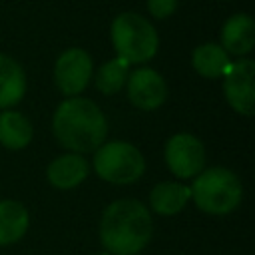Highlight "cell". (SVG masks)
<instances>
[{"instance_id":"cell-1","label":"cell","mask_w":255,"mask_h":255,"mask_svg":"<svg viewBox=\"0 0 255 255\" xmlns=\"http://www.w3.org/2000/svg\"><path fill=\"white\" fill-rule=\"evenodd\" d=\"M52 131L62 147L72 153H94L108 137V120L90 98H66L52 116Z\"/></svg>"},{"instance_id":"cell-2","label":"cell","mask_w":255,"mask_h":255,"mask_svg":"<svg viewBox=\"0 0 255 255\" xmlns=\"http://www.w3.org/2000/svg\"><path fill=\"white\" fill-rule=\"evenodd\" d=\"M149 209L133 197L112 201L100 219V241L110 255H137L151 239Z\"/></svg>"},{"instance_id":"cell-3","label":"cell","mask_w":255,"mask_h":255,"mask_svg":"<svg viewBox=\"0 0 255 255\" xmlns=\"http://www.w3.org/2000/svg\"><path fill=\"white\" fill-rule=\"evenodd\" d=\"M191 199L195 207L209 215H227L235 211L243 199L241 179L227 167H205L193 177Z\"/></svg>"},{"instance_id":"cell-4","label":"cell","mask_w":255,"mask_h":255,"mask_svg":"<svg viewBox=\"0 0 255 255\" xmlns=\"http://www.w3.org/2000/svg\"><path fill=\"white\" fill-rule=\"evenodd\" d=\"M112 44L118 58L128 64H143L157 52L155 28L135 12H122L112 22Z\"/></svg>"},{"instance_id":"cell-5","label":"cell","mask_w":255,"mask_h":255,"mask_svg":"<svg viewBox=\"0 0 255 255\" xmlns=\"http://www.w3.org/2000/svg\"><path fill=\"white\" fill-rule=\"evenodd\" d=\"M92 165L100 179L114 185H129L143 175L145 157L133 143L124 139H112L104 141L94 151Z\"/></svg>"},{"instance_id":"cell-6","label":"cell","mask_w":255,"mask_h":255,"mask_svg":"<svg viewBox=\"0 0 255 255\" xmlns=\"http://www.w3.org/2000/svg\"><path fill=\"white\" fill-rule=\"evenodd\" d=\"M205 145L203 141L187 131L173 133L163 147V159L167 169L177 179H193L205 169Z\"/></svg>"},{"instance_id":"cell-7","label":"cell","mask_w":255,"mask_h":255,"mask_svg":"<svg viewBox=\"0 0 255 255\" xmlns=\"http://www.w3.org/2000/svg\"><path fill=\"white\" fill-rule=\"evenodd\" d=\"M94 76V62H92V56L82 50V48H68L64 50L56 64H54V82H56V88L68 96V98H74V96H80L90 80Z\"/></svg>"},{"instance_id":"cell-8","label":"cell","mask_w":255,"mask_h":255,"mask_svg":"<svg viewBox=\"0 0 255 255\" xmlns=\"http://www.w3.org/2000/svg\"><path fill=\"white\" fill-rule=\"evenodd\" d=\"M223 78V96L233 112L239 116H253L255 108V62L251 58H239L231 62Z\"/></svg>"},{"instance_id":"cell-9","label":"cell","mask_w":255,"mask_h":255,"mask_svg":"<svg viewBox=\"0 0 255 255\" xmlns=\"http://www.w3.org/2000/svg\"><path fill=\"white\" fill-rule=\"evenodd\" d=\"M128 98L143 112H153L167 100V84L153 68H137L128 76Z\"/></svg>"},{"instance_id":"cell-10","label":"cell","mask_w":255,"mask_h":255,"mask_svg":"<svg viewBox=\"0 0 255 255\" xmlns=\"http://www.w3.org/2000/svg\"><path fill=\"white\" fill-rule=\"evenodd\" d=\"M88 175H90L88 159L84 155L72 153V151L54 157L46 167V177H48L50 185L56 189H62V191L78 187L80 183L86 181Z\"/></svg>"},{"instance_id":"cell-11","label":"cell","mask_w":255,"mask_h":255,"mask_svg":"<svg viewBox=\"0 0 255 255\" xmlns=\"http://www.w3.org/2000/svg\"><path fill=\"white\" fill-rule=\"evenodd\" d=\"M231 56H247L255 46V22L247 14H233L221 28V44Z\"/></svg>"},{"instance_id":"cell-12","label":"cell","mask_w":255,"mask_h":255,"mask_svg":"<svg viewBox=\"0 0 255 255\" xmlns=\"http://www.w3.org/2000/svg\"><path fill=\"white\" fill-rule=\"evenodd\" d=\"M191 199V189L179 181H159L149 191V207L157 215H175Z\"/></svg>"},{"instance_id":"cell-13","label":"cell","mask_w":255,"mask_h":255,"mask_svg":"<svg viewBox=\"0 0 255 255\" xmlns=\"http://www.w3.org/2000/svg\"><path fill=\"white\" fill-rule=\"evenodd\" d=\"M26 94L24 68L10 56L0 54V110H10Z\"/></svg>"},{"instance_id":"cell-14","label":"cell","mask_w":255,"mask_h":255,"mask_svg":"<svg viewBox=\"0 0 255 255\" xmlns=\"http://www.w3.org/2000/svg\"><path fill=\"white\" fill-rule=\"evenodd\" d=\"M34 137L32 122L16 110H2L0 112V145L12 151L24 149L30 145Z\"/></svg>"},{"instance_id":"cell-15","label":"cell","mask_w":255,"mask_h":255,"mask_svg":"<svg viewBox=\"0 0 255 255\" xmlns=\"http://www.w3.org/2000/svg\"><path fill=\"white\" fill-rule=\"evenodd\" d=\"M30 225L28 209L16 199H0V245L18 243Z\"/></svg>"},{"instance_id":"cell-16","label":"cell","mask_w":255,"mask_h":255,"mask_svg":"<svg viewBox=\"0 0 255 255\" xmlns=\"http://www.w3.org/2000/svg\"><path fill=\"white\" fill-rule=\"evenodd\" d=\"M229 64H231L229 54L219 44H213V42L199 44L193 50V54H191V66H193V70L199 76L209 78V80L221 78L225 74V70L229 68Z\"/></svg>"},{"instance_id":"cell-17","label":"cell","mask_w":255,"mask_h":255,"mask_svg":"<svg viewBox=\"0 0 255 255\" xmlns=\"http://www.w3.org/2000/svg\"><path fill=\"white\" fill-rule=\"evenodd\" d=\"M128 76H129V64L122 58H114V60L104 62L98 68L94 84L98 92H102L104 96H112V94H118L126 86Z\"/></svg>"},{"instance_id":"cell-18","label":"cell","mask_w":255,"mask_h":255,"mask_svg":"<svg viewBox=\"0 0 255 255\" xmlns=\"http://www.w3.org/2000/svg\"><path fill=\"white\" fill-rule=\"evenodd\" d=\"M177 8V0H147V10L153 18H169Z\"/></svg>"},{"instance_id":"cell-19","label":"cell","mask_w":255,"mask_h":255,"mask_svg":"<svg viewBox=\"0 0 255 255\" xmlns=\"http://www.w3.org/2000/svg\"><path fill=\"white\" fill-rule=\"evenodd\" d=\"M98 255H110V253H106V251H104V253H98Z\"/></svg>"}]
</instances>
